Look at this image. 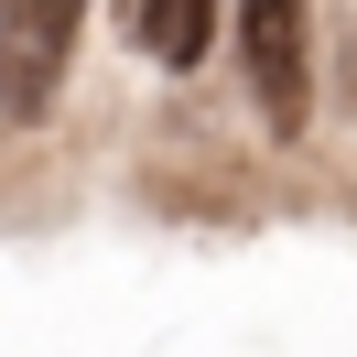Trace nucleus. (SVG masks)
I'll use <instances>...</instances> for the list:
<instances>
[{"label":"nucleus","instance_id":"nucleus-1","mask_svg":"<svg viewBox=\"0 0 357 357\" xmlns=\"http://www.w3.org/2000/svg\"><path fill=\"white\" fill-rule=\"evenodd\" d=\"M238 76L282 141L303 130L314 119V0H238Z\"/></svg>","mask_w":357,"mask_h":357},{"label":"nucleus","instance_id":"nucleus-2","mask_svg":"<svg viewBox=\"0 0 357 357\" xmlns=\"http://www.w3.org/2000/svg\"><path fill=\"white\" fill-rule=\"evenodd\" d=\"M87 0H0V119H44L66 98Z\"/></svg>","mask_w":357,"mask_h":357},{"label":"nucleus","instance_id":"nucleus-3","mask_svg":"<svg viewBox=\"0 0 357 357\" xmlns=\"http://www.w3.org/2000/svg\"><path fill=\"white\" fill-rule=\"evenodd\" d=\"M119 33H130V54H152V66H206L217 0H119Z\"/></svg>","mask_w":357,"mask_h":357}]
</instances>
